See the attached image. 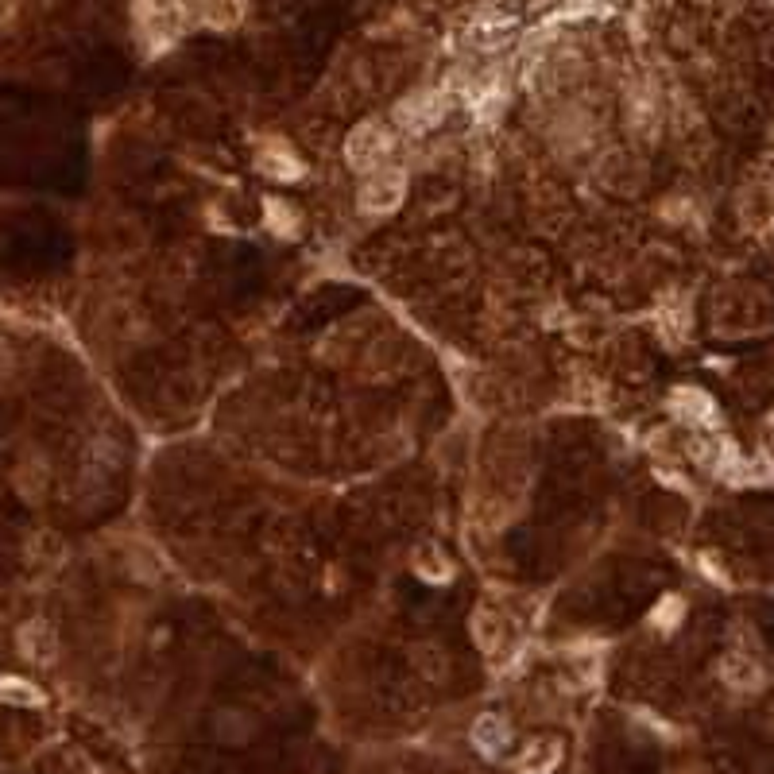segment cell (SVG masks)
I'll use <instances>...</instances> for the list:
<instances>
[{
    "label": "cell",
    "mask_w": 774,
    "mask_h": 774,
    "mask_svg": "<svg viewBox=\"0 0 774 774\" xmlns=\"http://www.w3.org/2000/svg\"><path fill=\"white\" fill-rule=\"evenodd\" d=\"M391 155V132H387L380 120H364L349 132L345 140V159L349 167L360 175H376L384 171V159Z\"/></svg>",
    "instance_id": "cell-1"
},
{
    "label": "cell",
    "mask_w": 774,
    "mask_h": 774,
    "mask_svg": "<svg viewBox=\"0 0 774 774\" xmlns=\"http://www.w3.org/2000/svg\"><path fill=\"white\" fill-rule=\"evenodd\" d=\"M403 194H407L403 171H376L360 186V209L364 213H391V209L403 206Z\"/></svg>",
    "instance_id": "cell-2"
},
{
    "label": "cell",
    "mask_w": 774,
    "mask_h": 774,
    "mask_svg": "<svg viewBox=\"0 0 774 774\" xmlns=\"http://www.w3.org/2000/svg\"><path fill=\"white\" fill-rule=\"evenodd\" d=\"M446 113V101L438 97V93H415V97H407L399 109H395V120L407 128V132H430L438 120Z\"/></svg>",
    "instance_id": "cell-3"
},
{
    "label": "cell",
    "mask_w": 774,
    "mask_h": 774,
    "mask_svg": "<svg viewBox=\"0 0 774 774\" xmlns=\"http://www.w3.org/2000/svg\"><path fill=\"white\" fill-rule=\"evenodd\" d=\"M20 651L28 662L35 666H51L55 655H59V635H55V627L43 624V620H31V624L20 627Z\"/></svg>",
    "instance_id": "cell-4"
},
{
    "label": "cell",
    "mask_w": 774,
    "mask_h": 774,
    "mask_svg": "<svg viewBox=\"0 0 774 774\" xmlns=\"http://www.w3.org/2000/svg\"><path fill=\"white\" fill-rule=\"evenodd\" d=\"M670 407H674V415L685 418V422H693V426H716L713 395H705L701 387H678V391L670 395Z\"/></svg>",
    "instance_id": "cell-5"
},
{
    "label": "cell",
    "mask_w": 774,
    "mask_h": 774,
    "mask_svg": "<svg viewBox=\"0 0 774 774\" xmlns=\"http://www.w3.org/2000/svg\"><path fill=\"white\" fill-rule=\"evenodd\" d=\"M260 171L268 175V179H279V182H295L302 179V163H298L295 151H287L283 144H271V148L260 151Z\"/></svg>",
    "instance_id": "cell-6"
},
{
    "label": "cell",
    "mask_w": 774,
    "mask_h": 774,
    "mask_svg": "<svg viewBox=\"0 0 774 774\" xmlns=\"http://www.w3.org/2000/svg\"><path fill=\"white\" fill-rule=\"evenodd\" d=\"M473 744H477L484 755H500L507 744V724L500 716H480L477 728H473Z\"/></svg>",
    "instance_id": "cell-7"
},
{
    "label": "cell",
    "mask_w": 774,
    "mask_h": 774,
    "mask_svg": "<svg viewBox=\"0 0 774 774\" xmlns=\"http://www.w3.org/2000/svg\"><path fill=\"white\" fill-rule=\"evenodd\" d=\"M558 763V740H538V744L527 747V755H523V774H546L550 767Z\"/></svg>",
    "instance_id": "cell-8"
},
{
    "label": "cell",
    "mask_w": 774,
    "mask_h": 774,
    "mask_svg": "<svg viewBox=\"0 0 774 774\" xmlns=\"http://www.w3.org/2000/svg\"><path fill=\"white\" fill-rule=\"evenodd\" d=\"M0 701H12V705H43V693L31 682H20V678H0Z\"/></svg>",
    "instance_id": "cell-9"
},
{
    "label": "cell",
    "mask_w": 774,
    "mask_h": 774,
    "mask_svg": "<svg viewBox=\"0 0 774 774\" xmlns=\"http://www.w3.org/2000/svg\"><path fill=\"white\" fill-rule=\"evenodd\" d=\"M682 616H685V604H682V596H666L662 604L655 608V616H651V624L658 627V631H674V627L682 624Z\"/></svg>",
    "instance_id": "cell-10"
},
{
    "label": "cell",
    "mask_w": 774,
    "mask_h": 774,
    "mask_svg": "<svg viewBox=\"0 0 774 774\" xmlns=\"http://www.w3.org/2000/svg\"><path fill=\"white\" fill-rule=\"evenodd\" d=\"M264 213H268V225L275 229V233H283V237H291V233H295L298 217L287 206H283V202H268V206H264Z\"/></svg>",
    "instance_id": "cell-11"
},
{
    "label": "cell",
    "mask_w": 774,
    "mask_h": 774,
    "mask_svg": "<svg viewBox=\"0 0 774 774\" xmlns=\"http://www.w3.org/2000/svg\"><path fill=\"white\" fill-rule=\"evenodd\" d=\"M473 627H477V643H480V647H484V651H496V639H500V620H496L492 612H477Z\"/></svg>",
    "instance_id": "cell-12"
},
{
    "label": "cell",
    "mask_w": 774,
    "mask_h": 774,
    "mask_svg": "<svg viewBox=\"0 0 774 774\" xmlns=\"http://www.w3.org/2000/svg\"><path fill=\"white\" fill-rule=\"evenodd\" d=\"M415 562H418V566H415L418 573H422V577H430V581H446V577H449V569H442L446 562H442L434 550H418Z\"/></svg>",
    "instance_id": "cell-13"
}]
</instances>
